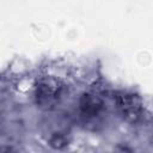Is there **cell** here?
Wrapping results in <instances>:
<instances>
[{
    "mask_svg": "<svg viewBox=\"0 0 153 153\" xmlns=\"http://www.w3.org/2000/svg\"><path fill=\"white\" fill-rule=\"evenodd\" d=\"M57 97V88L55 86L43 84L37 90V99L39 103H50L51 100L56 99Z\"/></svg>",
    "mask_w": 153,
    "mask_h": 153,
    "instance_id": "cell-2",
    "label": "cell"
},
{
    "mask_svg": "<svg viewBox=\"0 0 153 153\" xmlns=\"http://www.w3.org/2000/svg\"><path fill=\"white\" fill-rule=\"evenodd\" d=\"M120 108L122 109L123 114L127 117H130L133 120H135L136 117H139V104L135 102V99L130 96H122L120 99Z\"/></svg>",
    "mask_w": 153,
    "mask_h": 153,
    "instance_id": "cell-1",
    "label": "cell"
}]
</instances>
